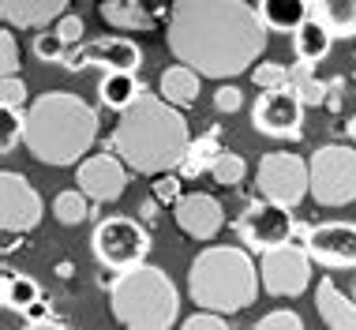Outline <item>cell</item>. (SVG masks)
Wrapping results in <instances>:
<instances>
[{"label":"cell","instance_id":"cell-9","mask_svg":"<svg viewBox=\"0 0 356 330\" xmlns=\"http://www.w3.org/2000/svg\"><path fill=\"white\" fill-rule=\"evenodd\" d=\"M293 233H296V218L289 214V207L282 203H270V199H252L236 218V237L248 251H274V248H285L293 244Z\"/></svg>","mask_w":356,"mask_h":330},{"label":"cell","instance_id":"cell-29","mask_svg":"<svg viewBox=\"0 0 356 330\" xmlns=\"http://www.w3.org/2000/svg\"><path fill=\"white\" fill-rule=\"evenodd\" d=\"M210 177H214V184H221V188H236V184L248 177V162L240 158V154L225 150V154H221V158L214 162V169H210Z\"/></svg>","mask_w":356,"mask_h":330},{"label":"cell","instance_id":"cell-10","mask_svg":"<svg viewBox=\"0 0 356 330\" xmlns=\"http://www.w3.org/2000/svg\"><path fill=\"white\" fill-rule=\"evenodd\" d=\"M312 256L300 244H285L274 251H263L259 259V278L270 297H300L312 285Z\"/></svg>","mask_w":356,"mask_h":330},{"label":"cell","instance_id":"cell-40","mask_svg":"<svg viewBox=\"0 0 356 330\" xmlns=\"http://www.w3.org/2000/svg\"><path fill=\"white\" fill-rule=\"evenodd\" d=\"M23 319H26V323H49V319H53L49 300H38V304H34V308H31V312H26Z\"/></svg>","mask_w":356,"mask_h":330},{"label":"cell","instance_id":"cell-42","mask_svg":"<svg viewBox=\"0 0 356 330\" xmlns=\"http://www.w3.org/2000/svg\"><path fill=\"white\" fill-rule=\"evenodd\" d=\"M64 68H68V72H83V68H86V53H83V45H75V49L68 53Z\"/></svg>","mask_w":356,"mask_h":330},{"label":"cell","instance_id":"cell-12","mask_svg":"<svg viewBox=\"0 0 356 330\" xmlns=\"http://www.w3.org/2000/svg\"><path fill=\"white\" fill-rule=\"evenodd\" d=\"M42 221V196L23 173H0V226L4 233H31Z\"/></svg>","mask_w":356,"mask_h":330},{"label":"cell","instance_id":"cell-4","mask_svg":"<svg viewBox=\"0 0 356 330\" xmlns=\"http://www.w3.org/2000/svg\"><path fill=\"white\" fill-rule=\"evenodd\" d=\"M259 267L248 248L214 244L203 248L188 267V293L203 312L236 315L259 297Z\"/></svg>","mask_w":356,"mask_h":330},{"label":"cell","instance_id":"cell-41","mask_svg":"<svg viewBox=\"0 0 356 330\" xmlns=\"http://www.w3.org/2000/svg\"><path fill=\"white\" fill-rule=\"evenodd\" d=\"M341 91H345V79L326 83V105H330V109H341Z\"/></svg>","mask_w":356,"mask_h":330},{"label":"cell","instance_id":"cell-23","mask_svg":"<svg viewBox=\"0 0 356 330\" xmlns=\"http://www.w3.org/2000/svg\"><path fill=\"white\" fill-rule=\"evenodd\" d=\"M0 300H4L8 312H19L26 315L31 308L42 300V285L31 278V274H19V270H4L0 278Z\"/></svg>","mask_w":356,"mask_h":330},{"label":"cell","instance_id":"cell-28","mask_svg":"<svg viewBox=\"0 0 356 330\" xmlns=\"http://www.w3.org/2000/svg\"><path fill=\"white\" fill-rule=\"evenodd\" d=\"M289 86H293L296 94H300L304 105H326V83L315 79V64H289Z\"/></svg>","mask_w":356,"mask_h":330},{"label":"cell","instance_id":"cell-1","mask_svg":"<svg viewBox=\"0 0 356 330\" xmlns=\"http://www.w3.org/2000/svg\"><path fill=\"white\" fill-rule=\"evenodd\" d=\"M165 42L177 64L207 79H236L266 53V23L248 0H177Z\"/></svg>","mask_w":356,"mask_h":330},{"label":"cell","instance_id":"cell-37","mask_svg":"<svg viewBox=\"0 0 356 330\" xmlns=\"http://www.w3.org/2000/svg\"><path fill=\"white\" fill-rule=\"evenodd\" d=\"M240 105H244V94H240V86L225 83V86H218V91H214V109H218V113H236Z\"/></svg>","mask_w":356,"mask_h":330},{"label":"cell","instance_id":"cell-44","mask_svg":"<svg viewBox=\"0 0 356 330\" xmlns=\"http://www.w3.org/2000/svg\"><path fill=\"white\" fill-rule=\"evenodd\" d=\"M26 330H72L68 323H56V319H49V323H26Z\"/></svg>","mask_w":356,"mask_h":330},{"label":"cell","instance_id":"cell-19","mask_svg":"<svg viewBox=\"0 0 356 330\" xmlns=\"http://www.w3.org/2000/svg\"><path fill=\"white\" fill-rule=\"evenodd\" d=\"M199 79H203V75H199L195 68L172 64V68H165V72H161L158 94H161L169 105H177V109H191V105L199 102Z\"/></svg>","mask_w":356,"mask_h":330},{"label":"cell","instance_id":"cell-7","mask_svg":"<svg viewBox=\"0 0 356 330\" xmlns=\"http://www.w3.org/2000/svg\"><path fill=\"white\" fill-rule=\"evenodd\" d=\"M312 199L319 207H345L356 199V150L326 143L312 154Z\"/></svg>","mask_w":356,"mask_h":330},{"label":"cell","instance_id":"cell-32","mask_svg":"<svg viewBox=\"0 0 356 330\" xmlns=\"http://www.w3.org/2000/svg\"><path fill=\"white\" fill-rule=\"evenodd\" d=\"M252 79L259 91H282V86H289V68L277 61H263L252 68Z\"/></svg>","mask_w":356,"mask_h":330},{"label":"cell","instance_id":"cell-45","mask_svg":"<svg viewBox=\"0 0 356 330\" xmlns=\"http://www.w3.org/2000/svg\"><path fill=\"white\" fill-rule=\"evenodd\" d=\"M345 128H349V139H353V143H356V113H353V116H349V124H345Z\"/></svg>","mask_w":356,"mask_h":330},{"label":"cell","instance_id":"cell-2","mask_svg":"<svg viewBox=\"0 0 356 330\" xmlns=\"http://www.w3.org/2000/svg\"><path fill=\"white\" fill-rule=\"evenodd\" d=\"M191 147V132L184 120V109L169 105L161 94L143 91L139 102L128 113H120L117 132L109 147L131 173L143 177H161V173L180 169L184 154Z\"/></svg>","mask_w":356,"mask_h":330},{"label":"cell","instance_id":"cell-6","mask_svg":"<svg viewBox=\"0 0 356 330\" xmlns=\"http://www.w3.org/2000/svg\"><path fill=\"white\" fill-rule=\"evenodd\" d=\"M94 259L113 270V274H124V270H136L147 263L150 256V229L143 221L128 218V214H109L94 226L90 237Z\"/></svg>","mask_w":356,"mask_h":330},{"label":"cell","instance_id":"cell-25","mask_svg":"<svg viewBox=\"0 0 356 330\" xmlns=\"http://www.w3.org/2000/svg\"><path fill=\"white\" fill-rule=\"evenodd\" d=\"M312 19L334 38H356V0H312Z\"/></svg>","mask_w":356,"mask_h":330},{"label":"cell","instance_id":"cell-3","mask_svg":"<svg viewBox=\"0 0 356 330\" xmlns=\"http://www.w3.org/2000/svg\"><path fill=\"white\" fill-rule=\"evenodd\" d=\"M98 143V109L72 91H45L26 109L23 147L42 165H75Z\"/></svg>","mask_w":356,"mask_h":330},{"label":"cell","instance_id":"cell-35","mask_svg":"<svg viewBox=\"0 0 356 330\" xmlns=\"http://www.w3.org/2000/svg\"><path fill=\"white\" fill-rule=\"evenodd\" d=\"M255 330H304V319L296 312H289V308H277V312L259 319Z\"/></svg>","mask_w":356,"mask_h":330},{"label":"cell","instance_id":"cell-38","mask_svg":"<svg viewBox=\"0 0 356 330\" xmlns=\"http://www.w3.org/2000/svg\"><path fill=\"white\" fill-rule=\"evenodd\" d=\"M53 31L60 34L68 45H79V42H83V34H86V26H83V19H79V15H60Z\"/></svg>","mask_w":356,"mask_h":330},{"label":"cell","instance_id":"cell-16","mask_svg":"<svg viewBox=\"0 0 356 330\" xmlns=\"http://www.w3.org/2000/svg\"><path fill=\"white\" fill-rule=\"evenodd\" d=\"M64 8H68V0H0L4 26H12V31H45L49 19L68 15Z\"/></svg>","mask_w":356,"mask_h":330},{"label":"cell","instance_id":"cell-43","mask_svg":"<svg viewBox=\"0 0 356 330\" xmlns=\"http://www.w3.org/2000/svg\"><path fill=\"white\" fill-rule=\"evenodd\" d=\"M158 207H161L158 199H147V203L139 207V218H143V221H154V218H158Z\"/></svg>","mask_w":356,"mask_h":330},{"label":"cell","instance_id":"cell-15","mask_svg":"<svg viewBox=\"0 0 356 330\" xmlns=\"http://www.w3.org/2000/svg\"><path fill=\"white\" fill-rule=\"evenodd\" d=\"M172 218H177L180 233L191 240H214L221 226H225V210H221V203L210 191H188L172 207Z\"/></svg>","mask_w":356,"mask_h":330},{"label":"cell","instance_id":"cell-24","mask_svg":"<svg viewBox=\"0 0 356 330\" xmlns=\"http://www.w3.org/2000/svg\"><path fill=\"white\" fill-rule=\"evenodd\" d=\"M225 154V147H221V132L210 128L207 135H199V139H191V147L184 154V162H180V177H203V173L214 169V162Z\"/></svg>","mask_w":356,"mask_h":330},{"label":"cell","instance_id":"cell-11","mask_svg":"<svg viewBox=\"0 0 356 330\" xmlns=\"http://www.w3.org/2000/svg\"><path fill=\"white\" fill-rule=\"evenodd\" d=\"M252 128L270 139H300L304 135V102L293 86L263 91L252 109Z\"/></svg>","mask_w":356,"mask_h":330},{"label":"cell","instance_id":"cell-21","mask_svg":"<svg viewBox=\"0 0 356 330\" xmlns=\"http://www.w3.org/2000/svg\"><path fill=\"white\" fill-rule=\"evenodd\" d=\"M147 91L131 72H102L98 79V98L105 109H117V113H128L131 105L139 102V94Z\"/></svg>","mask_w":356,"mask_h":330},{"label":"cell","instance_id":"cell-27","mask_svg":"<svg viewBox=\"0 0 356 330\" xmlns=\"http://www.w3.org/2000/svg\"><path fill=\"white\" fill-rule=\"evenodd\" d=\"M90 196L79 188H68V191H56V199H53V218L60 221V226H83L86 218L94 214V207H90Z\"/></svg>","mask_w":356,"mask_h":330},{"label":"cell","instance_id":"cell-5","mask_svg":"<svg viewBox=\"0 0 356 330\" xmlns=\"http://www.w3.org/2000/svg\"><path fill=\"white\" fill-rule=\"evenodd\" d=\"M113 319L124 330H169L180 315V293L161 267L143 263L109 281Z\"/></svg>","mask_w":356,"mask_h":330},{"label":"cell","instance_id":"cell-31","mask_svg":"<svg viewBox=\"0 0 356 330\" xmlns=\"http://www.w3.org/2000/svg\"><path fill=\"white\" fill-rule=\"evenodd\" d=\"M23 135H26V113L23 109H4V124H0V154H12Z\"/></svg>","mask_w":356,"mask_h":330},{"label":"cell","instance_id":"cell-30","mask_svg":"<svg viewBox=\"0 0 356 330\" xmlns=\"http://www.w3.org/2000/svg\"><path fill=\"white\" fill-rule=\"evenodd\" d=\"M68 42H64L56 31H42V34H34V56L38 61H45V64H64L68 61Z\"/></svg>","mask_w":356,"mask_h":330},{"label":"cell","instance_id":"cell-39","mask_svg":"<svg viewBox=\"0 0 356 330\" xmlns=\"http://www.w3.org/2000/svg\"><path fill=\"white\" fill-rule=\"evenodd\" d=\"M180 330H229V323H225V315H218V312H195L191 319H184Z\"/></svg>","mask_w":356,"mask_h":330},{"label":"cell","instance_id":"cell-22","mask_svg":"<svg viewBox=\"0 0 356 330\" xmlns=\"http://www.w3.org/2000/svg\"><path fill=\"white\" fill-rule=\"evenodd\" d=\"M98 15L109 26H120V31H150L158 19L150 15L147 0H102Z\"/></svg>","mask_w":356,"mask_h":330},{"label":"cell","instance_id":"cell-34","mask_svg":"<svg viewBox=\"0 0 356 330\" xmlns=\"http://www.w3.org/2000/svg\"><path fill=\"white\" fill-rule=\"evenodd\" d=\"M26 98H31V91H26L23 75H12V79H0V105H4V109H23Z\"/></svg>","mask_w":356,"mask_h":330},{"label":"cell","instance_id":"cell-33","mask_svg":"<svg viewBox=\"0 0 356 330\" xmlns=\"http://www.w3.org/2000/svg\"><path fill=\"white\" fill-rule=\"evenodd\" d=\"M0 75H4V79L19 75V42H15L12 26L0 31Z\"/></svg>","mask_w":356,"mask_h":330},{"label":"cell","instance_id":"cell-13","mask_svg":"<svg viewBox=\"0 0 356 330\" xmlns=\"http://www.w3.org/2000/svg\"><path fill=\"white\" fill-rule=\"evenodd\" d=\"M304 251L319 267H356V221H323L307 229Z\"/></svg>","mask_w":356,"mask_h":330},{"label":"cell","instance_id":"cell-20","mask_svg":"<svg viewBox=\"0 0 356 330\" xmlns=\"http://www.w3.org/2000/svg\"><path fill=\"white\" fill-rule=\"evenodd\" d=\"M259 15H263L266 31L296 34L312 19V0H259Z\"/></svg>","mask_w":356,"mask_h":330},{"label":"cell","instance_id":"cell-8","mask_svg":"<svg viewBox=\"0 0 356 330\" xmlns=\"http://www.w3.org/2000/svg\"><path fill=\"white\" fill-rule=\"evenodd\" d=\"M255 184H259V196L263 199L282 203V207L293 210L304 196H312V165H307L300 154L270 150V154L259 158Z\"/></svg>","mask_w":356,"mask_h":330},{"label":"cell","instance_id":"cell-36","mask_svg":"<svg viewBox=\"0 0 356 330\" xmlns=\"http://www.w3.org/2000/svg\"><path fill=\"white\" fill-rule=\"evenodd\" d=\"M184 196H188V191L180 188V177H177V173H161V177L154 180V199H158V203H172V207H177Z\"/></svg>","mask_w":356,"mask_h":330},{"label":"cell","instance_id":"cell-26","mask_svg":"<svg viewBox=\"0 0 356 330\" xmlns=\"http://www.w3.org/2000/svg\"><path fill=\"white\" fill-rule=\"evenodd\" d=\"M330 45H334V34L326 31L319 19H307L300 31L293 34V49H296V61L304 64H319L330 56Z\"/></svg>","mask_w":356,"mask_h":330},{"label":"cell","instance_id":"cell-18","mask_svg":"<svg viewBox=\"0 0 356 330\" xmlns=\"http://www.w3.org/2000/svg\"><path fill=\"white\" fill-rule=\"evenodd\" d=\"M315 312L330 330H356V297L341 293L330 278H319L315 289Z\"/></svg>","mask_w":356,"mask_h":330},{"label":"cell","instance_id":"cell-17","mask_svg":"<svg viewBox=\"0 0 356 330\" xmlns=\"http://www.w3.org/2000/svg\"><path fill=\"white\" fill-rule=\"evenodd\" d=\"M83 53H86V68L98 64L102 72H131V75H136V68L143 64L139 45L131 42V38H120V34L98 38V42L83 45Z\"/></svg>","mask_w":356,"mask_h":330},{"label":"cell","instance_id":"cell-14","mask_svg":"<svg viewBox=\"0 0 356 330\" xmlns=\"http://www.w3.org/2000/svg\"><path fill=\"white\" fill-rule=\"evenodd\" d=\"M75 184H79V191H86L94 203H117L124 191H128V165L109 150L90 154V158L79 162Z\"/></svg>","mask_w":356,"mask_h":330}]
</instances>
